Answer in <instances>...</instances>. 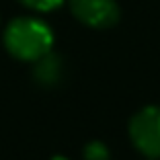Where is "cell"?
<instances>
[{
  "label": "cell",
  "instance_id": "6da1fadb",
  "mask_svg": "<svg viewBox=\"0 0 160 160\" xmlns=\"http://www.w3.org/2000/svg\"><path fill=\"white\" fill-rule=\"evenodd\" d=\"M53 33L43 21L33 17H19L8 23L4 31V47L23 62H37L52 52Z\"/></svg>",
  "mask_w": 160,
  "mask_h": 160
},
{
  "label": "cell",
  "instance_id": "7a4b0ae2",
  "mask_svg": "<svg viewBox=\"0 0 160 160\" xmlns=\"http://www.w3.org/2000/svg\"><path fill=\"white\" fill-rule=\"evenodd\" d=\"M129 138L133 146L148 158H160V107L140 109L129 121Z\"/></svg>",
  "mask_w": 160,
  "mask_h": 160
},
{
  "label": "cell",
  "instance_id": "3957f363",
  "mask_svg": "<svg viewBox=\"0 0 160 160\" xmlns=\"http://www.w3.org/2000/svg\"><path fill=\"white\" fill-rule=\"evenodd\" d=\"M72 14L92 29H109L119 21L115 0H70Z\"/></svg>",
  "mask_w": 160,
  "mask_h": 160
},
{
  "label": "cell",
  "instance_id": "277c9868",
  "mask_svg": "<svg viewBox=\"0 0 160 160\" xmlns=\"http://www.w3.org/2000/svg\"><path fill=\"white\" fill-rule=\"evenodd\" d=\"M60 74H62V62L52 52L35 62V80L39 84H43V86L56 84L60 80Z\"/></svg>",
  "mask_w": 160,
  "mask_h": 160
},
{
  "label": "cell",
  "instance_id": "5b68a950",
  "mask_svg": "<svg viewBox=\"0 0 160 160\" xmlns=\"http://www.w3.org/2000/svg\"><path fill=\"white\" fill-rule=\"evenodd\" d=\"M84 160H109V148L99 140L88 142L84 146Z\"/></svg>",
  "mask_w": 160,
  "mask_h": 160
},
{
  "label": "cell",
  "instance_id": "8992f818",
  "mask_svg": "<svg viewBox=\"0 0 160 160\" xmlns=\"http://www.w3.org/2000/svg\"><path fill=\"white\" fill-rule=\"evenodd\" d=\"M21 4L39 10V12H49V10H56L58 6L64 4V0H21Z\"/></svg>",
  "mask_w": 160,
  "mask_h": 160
},
{
  "label": "cell",
  "instance_id": "52a82bcc",
  "mask_svg": "<svg viewBox=\"0 0 160 160\" xmlns=\"http://www.w3.org/2000/svg\"><path fill=\"white\" fill-rule=\"evenodd\" d=\"M52 160H68V158H64V156H53Z\"/></svg>",
  "mask_w": 160,
  "mask_h": 160
}]
</instances>
